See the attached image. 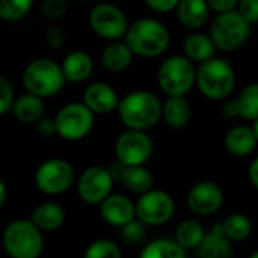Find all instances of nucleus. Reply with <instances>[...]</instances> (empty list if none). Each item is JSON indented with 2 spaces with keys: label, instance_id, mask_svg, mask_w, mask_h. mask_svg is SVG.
<instances>
[{
  "label": "nucleus",
  "instance_id": "f257e3e1",
  "mask_svg": "<svg viewBox=\"0 0 258 258\" xmlns=\"http://www.w3.org/2000/svg\"><path fill=\"white\" fill-rule=\"evenodd\" d=\"M162 101L150 91H133L122 97L118 104V115L128 130L147 132L162 119Z\"/></svg>",
  "mask_w": 258,
  "mask_h": 258
},
{
  "label": "nucleus",
  "instance_id": "f03ea898",
  "mask_svg": "<svg viewBox=\"0 0 258 258\" xmlns=\"http://www.w3.org/2000/svg\"><path fill=\"white\" fill-rule=\"evenodd\" d=\"M124 42L136 56L157 57L169 47L171 35L166 26L159 20L139 18L128 26Z\"/></svg>",
  "mask_w": 258,
  "mask_h": 258
},
{
  "label": "nucleus",
  "instance_id": "7ed1b4c3",
  "mask_svg": "<svg viewBox=\"0 0 258 258\" xmlns=\"http://www.w3.org/2000/svg\"><path fill=\"white\" fill-rule=\"evenodd\" d=\"M2 245L8 257L39 258L44 252V237L30 219L9 222L2 236Z\"/></svg>",
  "mask_w": 258,
  "mask_h": 258
},
{
  "label": "nucleus",
  "instance_id": "20e7f679",
  "mask_svg": "<svg viewBox=\"0 0 258 258\" xmlns=\"http://www.w3.org/2000/svg\"><path fill=\"white\" fill-rule=\"evenodd\" d=\"M23 85L27 94L38 98H50L63 89L65 77L57 62L48 57H39L24 68Z\"/></svg>",
  "mask_w": 258,
  "mask_h": 258
},
{
  "label": "nucleus",
  "instance_id": "39448f33",
  "mask_svg": "<svg viewBox=\"0 0 258 258\" xmlns=\"http://www.w3.org/2000/svg\"><path fill=\"white\" fill-rule=\"evenodd\" d=\"M195 83L206 98L221 101L233 92L236 85V73L228 60L213 57L200 65L197 70Z\"/></svg>",
  "mask_w": 258,
  "mask_h": 258
},
{
  "label": "nucleus",
  "instance_id": "423d86ee",
  "mask_svg": "<svg viewBox=\"0 0 258 258\" xmlns=\"http://www.w3.org/2000/svg\"><path fill=\"white\" fill-rule=\"evenodd\" d=\"M197 80V70L194 62L186 56L175 54L163 60L157 73L160 89L168 97H184Z\"/></svg>",
  "mask_w": 258,
  "mask_h": 258
},
{
  "label": "nucleus",
  "instance_id": "0eeeda50",
  "mask_svg": "<svg viewBox=\"0 0 258 258\" xmlns=\"http://www.w3.org/2000/svg\"><path fill=\"white\" fill-rule=\"evenodd\" d=\"M249 32L251 24L236 9L218 14L210 27V39L216 48L222 51H233L248 39Z\"/></svg>",
  "mask_w": 258,
  "mask_h": 258
},
{
  "label": "nucleus",
  "instance_id": "6e6552de",
  "mask_svg": "<svg viewBox=\"0 0 258 258\" xmlns=\"http://www.w3.org/2000/svg\"><path fill=\"white\" fill-rule=\"evenodd\" d=\"M56 132L65 141H82L94 128L95 115L83 103H68L54 116Z\"/></svg>",
  "mask_w": 258,
  "mask_h": 258
},
{
  "label": "nucleus",
  "instance_id": "1a4fd4ad",
  "mask_svg": "<svg viewBox=\"0 0 258 258\" xmlns=\"http://www.w3.org/2000/svg\"><path fill=\"white\" fill-rule=\"evenodd\" d=\"M74 183V168L68 160L48 159L35 172V186L45 195H60Z\"/></svg>",
  "mask_w": 258,
  "mask_h": 258
},
{
  "label": "nucleus",
  "instance_id": "9d476101",
  "mask_svg": "<svg viewBox=\"0 0 258 258\" xmlns=\"http://www.w3.org/2000/svg\"><path fill=\"white\" fill-rule=\"evenodd\" d=\"M91 29L103 39L119 41L128 30V18L124 11L110 3H98L89 12Z\"/></svg>",
  "mask_w": 258,
  "mask_h": 258
},
{
  "label": "nucleus",
  "instance_id": "9b49d317",
  "mask_svg": "<svg viewBox=\"0 0 258 258\" xmlns=\"http://www.w3.org/2000/svg\"><path fill=\"white\" fill-rule=\"evenodd\" d=\"M153 154V139L147 132L127 130L115 142V156L121 166H144Z\"/></svg>",
  "mask_w": 258,
  "mask_h": 258
},
{
  "label": "nucleus",
  "instance_id": "f8f14e48",
  "mask_svg": "<svg viewBox=\"0 0 258 258\" xmlns=\"http://www.w3.org/2000/svg\"><path fill=\"white\" fill-rule=\"evenodd\" d=\"M135 209L138 221L147 227H159L171 221L175 212V203L168 192L153 189L139 197Z\"/></svg>",
  "mask_w": 258,
  "mask_h": 258
},
{
  "label": "nucleus",
  "instance_id": "ddd939ff",
  "mask_svg": "<svg viewBox=\"0 0 258 258\" xmlns=\"http://www.w3.org/2000/svg\"><path fill=\"white\" fill-rule=\"evenodd\" d=\"M113 177L110 169L94 165L86 168L77 180V194L88 206H100L112 195Z\"/></svg>",
  "mask_w": 258,
  "mask_h": 258
},
{
  "label": "nucleus",
  "instance_id": "4468645a",
  "mask_svg": "<svg viewBox=\"0 0 258 258\" xmlns=\"http://www.w3.org/2000/svg\"><path fill=\"white\" fill-rule=\"evenodd\" d=\"M224 203V192L213 181H200L187 194V207L198 216L216 213Z\"/></svg>",
  "mask_w": 258,
  "mask_h": 258
},
{
  "label": "nucleus",
  "instance_id": "2eb2a0df",
  "mask_svg": "<svg viewBox=\"0 0 258 258\" xmlns=\"http://www.w3.org/2000/svg\"><path fill=\"white\" fill-rule=\"evenodd\" d=\"M100 216L106 224L122 228L136 219V209L133 201L125 195L112 194L100 204Z\"/></svg>",
  "mask_w": 258,
  "mask_h": 258
},
{
  "label": "nucleus",
  "instance_id": "dca6fc26",
  "mask_svg": "<svg viewBox=\"0 0 258 258\" xmlns=\"http://www.w3.org/2000/svg\"><path fill=\"white\" fill-rule=\"evenodd\" d=\"M94 115H106L118 109L119 97L116 91L104 82L91 83L83 92L82 101Z\"/></svg>",
  "mask_w": 258,
  "mask_h": 258
},
{
  "label": "nucleus",
  "instance_id": "f3484780",
  "mask_svg": "<svg viewBox=\"0 0 258 258\" xmlns=\"http://www.w3.org/2000/svg\"><path fill=\"white\" fill-rule=\"evenodd\" d=\"M197 254L198 258H231L233 245L225 237L221 224L213 225L210 233H206L201 245L197 248Z\"/></svg>",
  "mask_w": 258,
  "mask_h": 258
},
{
  "label": "nucleus",
  "instance_id": "a211bd4d",
  "mask_svg": "<svg viewBox=\"0 0 258 258\" xmlns=\"http://www.w3.org/2000/svg\"><path fill=\"white\" fill-rule=\"evenodd\" d=\"M60 68H62L65 82L80 83V82H85L91 76L94 70V60L86 51L74 50L65 56Z\"/></svg>",
  "mask_w": 258,
  "mask_h": 258
},
{
  "label": "nucleus",
  "instance_id": "6ab92c4d",
  "mask_svg": "<svg viewBox=\"0 0 258 258\" xmlns=\"http://www.w3.org/2000/svg\"><path fill=\"white\" fill-rule=\"evenodd\" d=\"M258 142L251 127L236 125L225 135V148L234 157H246L254 153Z\"/></svg>",
  "mask_w": 258,
  "mask_h": 258
},
{
  "label": "nucleus",
  "instance_id": "aec40b11",
  "mask_svg": "<svg viewBox=\"0 0 258 258\" xmlns=\"http://www.w3.org/2000/svg\"><path fill=\"white\" fill-rule=\"evenodd\" d=\"M116 168L119 169L118 178L122 181L125 189L130 190L132 194H136L141 197V195L153 190L154 178H153V174L145 166L125 168V166H121L119 163H116Z\"/></svg>",
  "mask_w": 258,
  "mask_h": 258
},
{
  "label": "nucleus",
  "instance_id": "412c9836",
  "mask_svg": "<svg viewBox=\"0 0 258 258\" xmlns=\"http://www.w3.org/2000/svg\"><path fill=\"white\" fill-rule=\"evenodd\" d=\"M30 221L39 231H56L65 221V212L59 204L47 201L33 209Z\"/></svg>",
  "mask_w": 258,
  "mask_h": 258
},
{
  "label": "nucleus",
  "instance_id": "4be33fe9",
  "mask_svg": "<svg viewBox=\"0 0 258 258\" xmlns=\"http://www.w3.org/2000/svg\"><path fill=\"white\" fill-rule=\"evenodd\" d=\"M177 17L180 23L187 29H200L204 26L210 15L209 3L204 0H183L178 2Z\"/></svg>",
  "mask_w": 258,
  "mask_h": 258
},
{
  "label": "nucleus",
  "instance_id": "5701e85b",
  "mask_svg": "<svg viewBox=\"0 0 258 258\" xmlns=\"http://www.w3.org/2000/svg\"><path fill=\"white\" fill-rule=\"evenodd\" d=\"M12 113L23 124H36L44 115V101L27 92L21 94L20 97H15Z\"/></svg>",
  "mask_w": 258,
  "mask_h": 258
},
{
  "label": "nucleus",
  "instance_id": "b1692460",
  "mask_svg": "<svg viewBox=\"0 0 258 258\" xmlns=\"http://www.w3.org/2000/svg\"><path fill=\"white\" fill-rule=\"evenodd\" d=\"M190 103L186 97H168L162 107V118L171 128H183L190 119Z\"/></svg>",
  "mask_w": 258,
  "mask_h": 258
},
{
  "label": "nucleus",
  "instance_id": "393cba45",
  "mask_svg": "<svg viewBox=\"0 0 258 258\" xmlns=\"http://www.w3.org/2000/svg\"><path fill=\"white\" fill-rule=\"evenodd\" d=\"M183 50L184 56L190 62H198L201 65L215 57L216 47L213 45L210 36L204 33H192L184 39Z\"/></svg>",
  "mask_w": 258,
  "mask_h": 258
},
{
  "label": "nucleus",
  "instance_id": "a878e982",
  "mask_svg": "<svg viewBox=\"0 0 258 258\" xmlns=\"http://www.w3.org/2000/svg\"><path fill=\"white\" fill-rule=\"evenodd\" d=\"M133 53L124 41L110 42L101 53V63L110 73H121L127 70L133 60Z\"/></svg>",
  "mask_w": 258,
  "mask_h": 258
},
{
  "label": "nucleus",
  "instance_id": "bb28decb",
  "mask_svg": "<svg viewBox=\"0 0 258 258\" xmlns=\"http://www.w3.org/2000/svg\"><path fill=\"white\" fill-rule=\"evenodd\" d=\"M206 236V231L203 228V225L198 221L189 219L181 222L177 230H175V242L178 246H181L184 251L186 249H197L203 239Z\"/></svg>",
  "mask_w": 258,
  "mask_h": 258
},
{
  "label": "nucleus",
  "instance_id": "cd10ccee",
  "mask_svg": "<svg viewBox=\"0 0 258 258\" xmlns=\"http://www.w3.org/2000/svg\"><path fill=\"white\" fill-rule=\"evenodd\" d=\"M139 258H186V251L172 239H156L144 246Z\"/></svg>",
  "mask_w": 258,
  "mask_h": 258
},
{
  "label": "nucleus",
  "instance_id": "c85d7f7f",
  "mask_svg": "<svg viewBox=\"0 0 258 258\" xmlns=\"http://www.w3.org/2000/svg\"><path fill=\"white\" fill-rule=\"evenodd\" d=\"M221 225H222L225 237L230 242H242V240L248 239L252 231V224H251L249 218L245 215H240V213L228 216Z\"/></svg>",
  "mask_w": 258,
  "mask_h": 258
},
{
  "label": "nucleus",
  "instance_id": "c756f323",
  "mask_svg": "<svg viewBox=\"0 0 258 258\" xmlns=\"http://www.w3.org/2000/svg\"><path fill=\"white\" fill-rule=\"evenodd\" d=\"M236 101L239 107V116L255 122L258 119V83H249L245 86Z\"/></svg>",
  "mask_w": 258,
  "mask_h": 258
},
{
  "label": "nucleus",
  "instance_id": "7c9ffc66",
  "mask_svg": "<svg viewBox=\"0 0 258 258\" xmlns=\"http://www.w3.org/2000/svg\"><path fill=\"white\" fill-rule=\"evenodd\" d=\"M32 0H0V18L5 21H18L32 9Z\"/></svg>",
  "mask_w": 258,
  "mask_h": 258
},
{
  "label": "nucleus",
  "instance_id": "2f4dec72",
  "mask_svg": "<svg viewBox=\"0 0 258 258\" xmlns=\"http://www.w3.org/2000/svg\"><path fill=\"white\" fill-rule=\"evenodd\" d=\"M83 258H121V249L115 242L100 239L86 248Z\"/></svg>",
  "mask_w": 258,
  "mask_h": 258
},
{
  "label": "nucleus",
  "instance_id": "473e14b6",
  "mask_svg": "<svg viewBox=\"0 0 258 258\" xmlns=\"http://www.w3.org/2000/svg\"><path fill=\"white\" fill-rule=\"evenodd\" d=\"M119 236H121V239H122V242L125 245H138L147 236V225L142 224L141 221L135 219L130 224H127L125 227L121 228Z\"/></svg>",
  "mask_w": 258,
  "mask_h": 258
},
{
  "label": "nucleus",
  "instance_id": "72a5a7b5",
  "mask_svg": "<svg viewBox=\"0 0 258 258\" xmlns=\"http://www.w3.org/2000/svg\"><path fill=\"white\" fill-rule=\"evenodd\" d=\"M14 101H15V94L12 85L9 83L8 79L0 76V115L11 112Z\"/></svg>",
  "mask_w": 258,
  "mask_h": 258
},
{
  "label": "nucleus",
  "instance_id": "f704fd0d",
  "mask_svg": "<svg viewBox=\"0 0 258 258\" xmlns=\"http://www.w3.org/2000/svg\"><path fill=\"white\" fill-rule=\"evenodd\" d=\"M67 11L68 5L65 0H45L42 3V14L51 21H57L59 18L65 17Z\"/></svg>",
  "mask_w": 258,
  "mask_h": 258
},
{
  "label": "nucleus",
  "instance_id": "c9c22d12",
  "mask_svg": "<svg viewBox=\"0 0 258 258\" xmlns=\"http://www.w3.org/2000/svg\"><path fill=\"white\" fill-rule=\"evenodd\" d=\"M239 14L249 23L255 24L258 23V0H243L237 6Z\"/></svg>",
  "mask_w": 258,
  "mask_h": 258
},
{
  "label": "nucleus",
  "instance_id": "e433bc0d",
  "mask_svg": "<svg viewBox=\"0 0 258 258\" xmlns=\"http://www.w3.org/2000/svg\"><path fill=\"white\" fill-rule=\"evenodd\" d=\"M45 36H47V42H48V45H50L51 48H60V47L63 45V42H65L63 29H62L59 24H56V23H53V24L47 29Z\"/></svg>",
  "mask_w": 258,
  "mask_h": 258
},
{
  "label": "nucleus",
  "instance_id": "4c0bfd02",
  "mask_svg": "<svg viewBox=\"0 0 258 258\" xmlns=\"http://www.w3.org/2000/svg\"><path fill=\"white\" fill-rule=\"evenodd\" d=\"M145 5L156 11V12H171L174 9H177L178 6V0H147Z\"/></svg>",
  "mask_w": 258,
  "mask_h": 258
},
{
  "label": "nucleus",
  "instance_id": "58836bf2",
  "mask_svg": "<svg viewBox=\"0 0 258 258\" xmlns=\"http://www.w3.org/2000/svg\"><path fill=\"white\" fill-rule=\"evenodd\" d=\"M36 130L41 136L44 138H51L54 135H57L56 132V122H54V118H41L38 122H36Z\"/></svg>",
  "mask_w": 258,
  "mask_h": 258
},
{
  "label": "nucleus",
  "instance_id": "ea45409f",
  "mask_svg": "<svg viewBox=\"0 0 258 258\" xmlns=\"http://www.w3.org/2000/svg\"><path fill=\"white\" fill-rule=\"evenodd\" d=\"M207 3H209V8L216 11L218 14H225V12L236 11L237 6H239L237 0H210Z\"/></svg>",
  "mask_w": 258,
  "mask_h": 258
},
{
  "label": "nucleus",
  "instance_id": "a19ab883",
  "mask_svg": "<svg viewBox=\"0 0 258 258\" xmlns=\"http://www.w3.org/2000/svg\"><path fill=\"white\" fill-rule=\"evenodd\" d=\"M222 115L227 118H236L239 116V107H237V101L236 100H228L224 103L222 107Z\"/></svg>",
  "mask_w": 258,
  "mask_h": 258
},
{
  "label": "nucleus",
  "instance_id": "79ce46f5",
  "mask_svg": "<svg viewBox=\"0 0 258 258\" xmlns=\"http://www.w3.org/2000/svg\"><path fill=\"white\" fill-rule=\"evenodd\" d=\"M249 180H251L252 186L258 190V157L252 160V163L249 166Z\"/></svg>",
  "mask_w": 258,
  "mask_h": 258
},
{
  "label": "nucleus",
  "instance_id": "37998d69",
  "mask_svg": "<svg viewBox=\"0 0 258 258\" xmlns=\"http://www.w3.org/2000/svg\"><path fill=\"white\" fill-rule=\"evenodd\" d=\"M5 203H6V186H5V183L0 180V210H2V207L5 206Z\"/></svg>",
  "mask_w": 258,
  "mask_h": 258
},
{
  "label": "nucleus",
  "instance_id": "c03bdc74",
  "mask_svg": "<svg viewBox=\"0 0 258 258\" xmlns=\"http://www.w3.org/2000/svg\"><path fill=\"white\" fill-rule=\"evenodd\" d=\"M252 130H254V133H255V138H257V142H258V119L254 122V127H252Z\"/></svg>",
  "mask_w": 258,
  "mask_h": 258
},
{
  "label": "nucleus",
  "instance_id": "a18cd8bd",
  "mask_svg": "<svg viewBox=\"0 0 258 258\" xmlns=\"http://www.w3.org/2000/svg\"><path fill=\"white\" fill-rule=\"evenodd\" d=\"M249 258H258V251H255V252H254V254H252Z\"/></svg>",
  "mask_w": 258,
  "mask_h": 258
}]
</instances>
